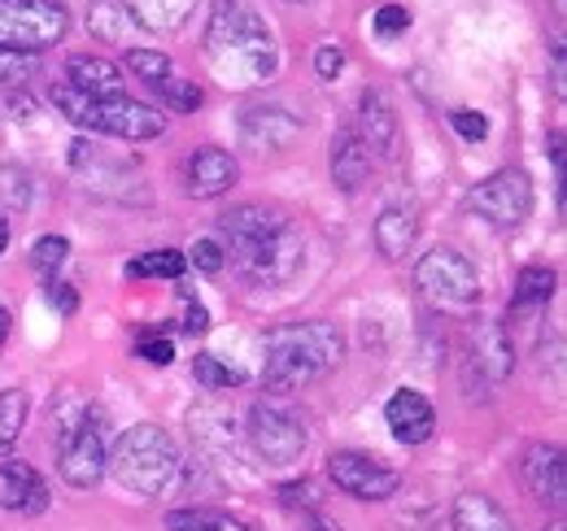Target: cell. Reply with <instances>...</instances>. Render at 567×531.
I'll return each mask as SVG.
<instances>
[{"instance_id": "cell-6", "label": "cell", "mask_w": 567, "mask_h": 531, "mask_svg": "<svg viewBox=\"0 0 567 531\" xmlns=\"http://www.w3.org/2000/svg\"><path fill=\"white\" fill-rule=\"evenodd\" d=\"M249 445L267 466H292L310 449V427L306 414L288 400H258L249 409Z\"/></svg>"}, {"instance_id": "cell-23", "label": "cell", "mask_w": 567, "mask_h": 531, "mask_svg": "<svg viewBox=\"0 0 567 531\" xmlns=\"http://www.w3.org/2000/svg\"><path fill=\"white\" fill-rule=\"evenodd\" d=\"M450 523H454V531H515L511 514L497 506L494 497H485V492H463L454 501Z\"/></svg>"}, {"instance_id": "cell-42", "label": "cell", "mask_w": 567, "mask_h": 531, "mask_svg": "<svg viewBox=\"0 0 567 531\" xmlns=\"http://www.w3.org/2000/svg\"><path fill=\"white\" fill-rule=\"evenodd\" d=\"M301 531H341V528H332V523H323V519H310Z\"/></svg>"}, {"instance_id": "cell-46", "label": "cell", "mask_w": 567, "mask_h": 531, "mask_svg": "<svg viewBox=\"0 0 567 531\" xmlns=\"http://www.w3.org/2000/svg\"><path fill=\"white\" fill-rule=\"evenodd\" d=\"M297 4H306V0H297Z\"/></svg>"}, {"instance_id": "cell-32", "label": "cell", "mask_w": 567, "mask_h": 531, "mask_svg": "<svg viewBox=\"0 0 567 531\" xmlns=\"http://www.w3.org/2000/svg\"><path fill=\"white\" fill-rule=\"evenodd\" d=\"M127 70L144 83H157V79L171 74V58L157 53V49H127Z\"/></svg>"}, {"instance_id": "cell-7", "label": "cell", "mask_w": 567, "mask_h": 531, "mask_svg": "<svg viewBox=\"0 0 567 531\" xmlns=\"http://www.w3.org/2000/svg\"><path fill=\"white\" fill-rule=\"evenodd\" d=\"M71 18L58 0H0V53H44L66 35Z\"/></svg>"}, {"instance_id": "cell-8", "label": "cell", "mask_w": 567, "mask_h": 531, "mask_svg": "<svg viewBox=\"0 0 567 531\" xmlns=\"http://www.w3.org/2000/svg\"><path fill=\"white\" fill-rule=\"evenodd\" d=\"M415 288L424 292L436 310H472L481 301V279H476V266L467 262L458 249H432L415 266Z\"/></svg>"}, {"instance_id": "cell-44", "label": "cell", "mask_w": 567, "mask_h": 531, "mask_svg": "<svg viewBox=\"0 0 567 531\" xmlns=\"http://www.w3.org/2000/svg\"><path fill=\"white\" fill-rule=\"evenodd\" d=\"M4 335H9V310L0 305V344H4Z\"/></svg>"}, {"instance_id": "cell-4", "label": "cell", "mask_w": 567, "mask_h": 531, "mask_svg": "<svg viewBox=\"0 0 567 531\" xmlns=\"http://www.w3.org/2000/svg\"><path fill=\"white\" fill-rule=\"evenodd\" d=\"M105 470L136 497H162L179 470V449L171 431H162L157 423H136L118 436Z\"/></svg>"}, {"instance_id": "cell-33", "label": "cell", "mask_w": 567, "mask_h": 531, "mask_svg": "<svg viewBox=\"0 0 567 531\" xmlns=\"http://www.w3.org/2000/svg\"><path fill=\"white\" fill-rule=\"evenodd\" d=\"M40 74L31 53H0V87H27Z\"/></svg>"}, {"instance_id": "cell-18", "label": "cell", "mask_w": 567, "mask_h": 531, "mask_svg": "<svg viewBox=\"0 0 567 531\" xmlns=\"http://www.w3.org/2000/svg\"><path fill=\"white\" fill-rule=\"evenodd\" d=\"M66 87H74L79 96H92V101H105V96H123V70L105 58H92V53H79L66 62Z\"/></svg>"}, {"instance_id": "cell-35", "label": "cell", "mask_w": 567, "mask_h": 531, "mask_svg": "<svg viewBox=\"0 0 567 531\" xmlns=\"http://www.w3.org/2000/svg\"><path fill=\"white\" fill-rule=\"evenodd\" d=\"M136 353H141L144 362H153V366H166V362L175 357V344H171V335L144 332L141 340H136Z\"/></svg>"}, {"instance_id": "cell-30", "label": "cell", "mask_w": 567, "mask_h": 531, "mask_svg": "<svg viewBox=\"0 0 567 531\" xmlns=\"http://www.w3.org/2000/svg\"><path fill=\"white\" fill-rule=\"evenodd\" d=\"M66 253H71V240H66V236H40L35 249H31V266H35L44 279H53L58 266L66 262Z\"/></svg>"}, {"instance_id": "cell-36", "label": "cell", "mask_w": 567, "mask_h": 531, "mask_svg": "<svg viewBox=\"0 0 567 531\" xmlns=\"http://www.w3.org/2000/svg\"><path fill=\"white\" fill-rule=\"evenodd\" d=\"M450 123H454V132L463 135V139H472V144L489 135V118H485V114H476V110H454V114H450Z\"/></svg>"}, {"instance_id": "cell-25", "label": "cell", "mask_w": 567, "mask_h": 531, "mask_svg": "<svg viewBox=\"0 0 567 531\" xmlns=\"http://www.w3.org/2000/svg\"><path fill=\"white\" fill-rule=\"evenodd\" d=\"M550 292H555V270H546V266H524L519 279H515L511 310H515V314H519V310H537V305L550 301Z\"/></svg>"}, {"instance_id": "cell-22", "label": "cell", "mask_w": 567, "mask_h": 531, "mask_svg": "<svg viewBox=\"0 0 567 531\" xmlns=\"http://www.w3.org/2000/svg\"><path fill=\"white\" fill-rule=\"evenodd\" d=\"M371 162H375V157L367 153V144H362L354 132H341L332 139V184H337L341 192H358V188L367 184Z\"/></svg>"}, {"instance_id": "cell-9", "label": "cell", "mask_w": 567, "mask_h": 531, "mask_svg": "<svg viewBox=\"0 0 567 531\" xmlns=\"http://www.w3.org/2000/svg\"><path fill=\"white\" fill-rule=\"evenodd\" d=\"M533 209V179L519 170V166H506V170H494L485 184H476L467 192V214L485 218L497 231H511L528 218Z\"/></svg>"}, {"instance_id": "cell-13", "label": "cell", "mask_w": 567, "mask_h": 531, "mask_svg": "<svg viewBox=\"0 0 567 531\" xmlns=\"http://www.w3.org/2000/svg\"><path fill=\"white\" fill-rule=\"evenodd\" d=\"M524 488L537 497V501H550V506H564L567 501V462L559 445H533L524 454Z\"/></svg>"}, {"instance_id": "cell-26", "label": "cell", "mask_w": 567, "mask_h": 531, "mask_svg": "<svg viewBox=\"0 0 567 531\" xmlns=\"http://www.w3.org/2000/svg\"><path fill=\"white\" fill-rule=\"evenodd\" d=\"M27 409H31V400H27L22 388H4L0 393V458L13 454V445H18L22 427H27Z\"/></svg>"}, {"instance_id": "cell-14", "label": "cell", "mask_w": 567, "mask_h": 531, "mask_svg": "<svg viewBox=\"0 0 567 531\" xmlns=\"http://www.w3.org/2000/svg\"><path fill=\"white\" fill-rule=\"evenodd\" d=\"M384 418H389V427H393V436L402 445H424V440H432V431H436V409L415 388H398L389 397V405H384Z\"/></svg>"}, {"instance_id": "cell-43", "label": "cell", "mask_w": 567, "mask_h": 531, "mask_svg": "<svg viewBox=\"0 0 567 531\" xmlns=\"http://www.w3.org/2000/svg\"><path fill=\"white\" fill-rule=\"evenodd\" d=\"M4 244H9V218L0 214V253H4Z\"/></svg>"}, {"instance_id": "cell-37", "label": "cell", "mask_w": 567, "mask_h": 531, "mask_svg": "<svg viewBox=\"0 0 567 531\" xmlns=\"http://www.w3.org/2000/svg\"><path fill=\"white\" fill-rule=\"evenodd\" d=\"M193 266L206 270V274H218L223 270V244L218 240H197L193 244Z\"/></svg>"}, {"instance_id": "cell-11", "label": "cell", "mask_w": 567, "mask_h": 531, "mask_svg": "<svg viewBox=\"0 0 567 531\" xmlns=\"http://www.w3.org/2000/svg\"><path fill=\"white\" fill-rule=\"evenodd\" d=\"M328 475L354 501H389L402 488V475L393 466L375 462L367 454H332L328 458Z\"/></svg>"}, {"instance_id": "cell-27", "label": "cell", "mask_w": 567, "mask_h": 531, "mask_svg": "<svg viewBox=\"0 0 567 531\" xmlns=\"http://www.w3.org/2000/svg\"><path fill=\"white\" fill-rule=\"evenodd\" d=\"M184 266L188 258L179 249H153V253H141L136 262H127V274L132 279H179Z\"/></svg>"}, {"instance_id": "cell-19", "label": "cell", "mask_w": 567, "mask_h": 531, "mask_svg": "<svg viewBox=\"0 0 567 531\" xmlns=\"http://www.w3.org/2000/svg\"><path fill=\"white\" fill-rule=\"evenodd\" d=\"M472 366L485 375V384H502L515 366V348H511V335L502 323H485L472 335Z\"/></svg>"}, {"instance_id": "cell-41", "label": "cell", "mask_w": 567, "mask_h": 531, "mask_svg": "<svg viewBox=\"0 0 567 531\" xmlns=\"http://www.w3.org/2000/svg\"><path fill=\"white\" fill-rule=\"evenodd\" d=\"M4 179H9V205H27V200H31V188H27V184L18 188V175H13V170H9Z\"/></svg>"}, {"instance_id": "cell-31", "label": "cell", "mask_w": 567, "mask_h": 531, "mask_svg": "<svg viewBox=\"0 0 567 531\" xmlns=\"http://www.w3.org/2000/svg\"><path fill=\"white\" fill-rule=\"evenodd\" d=\"M193 375H197V384H206V388H236V384L245 379L236 366H223L214 353H197V362H193Z\"/></svg>"}, {"instance_id": "cell-1", "label": "cell", "mask_w": 567, "mask_h": 531, "mask_svg": "<svg viewBox=\"0 0 567 531\" xmlns=\"http://www.w3.org/2000/svg\"><path fill=\"white\" fill-rule=\"evenodd\" d=\"M218 236H223V253H231L236 274L258 288H280L288 279H297V270L306 262V244L297 227L288 222V214L271 205L227 209L218 218Z\"/></svg>"}, {"instance_id": "cell-5", "label": "cell", "mask_w": 567, "mask_h": 531, "mask_svg": "<svg viewBox=\"0 0 567 531\" xmlns=\"http://www.w3.org/2000/svg\"><path fill=\"white\" fill-rule=\"evenodd\" d=\"M53 105L71 118L74 127L96 135H114V139H157V135L166 132V114H157L153 105L132 101V96L92 101V96H79L66 83H58L53 87Z\"/></svg>"}, {"instance_id": "cell-16", "label": "cell", "mask_w": 567, "mask_h": 531, "mask_svg": "<svg viewBox=\"0 0 567 531\" xmlns=\"http://www.w3.org/2000/svg\"><path fill=\"white\" fill-rule=\"evenodd\" d=\"M236 175H240V166H236V157L227 148H197L188 157V197H223L236 184Z\"/></svg>"}, {"instance_id": "cell-34", "label": "cell", "mask_w": 567, "mask_h": 531, "mask_svg": "<svg viewBox=\"0 0 567 531\" xmlns=\"http://www.w3.org/2000/svg\"><path fill=\"white\" fill-rule=\"evenodd\" d=\"M406 27H411V9H402V4L375 9V35H380V40H393V35H402Z\"/></svg>"}, {"instance_id": "cell-21", "label": "cell", "mask_w": 567, "mask_h": 531, "mask_svg": "<svg viewBox=\"0 0 567 531\" xmlns=\"http://www.w3.org/2000/svg\"><path fill=\"white\" fill-rule=\"evenodd\" d=\"M415 236H420V218H415V209L389 205V209L375 218V249H380V258H389V262L406 258V253L415 249Z\"/></svg>"}, {"instance_id": "cell-28", "label": "cell", "mask_w": 567, "mask_h": 531, "mask_svg": "<svg viewBox=\"0 0 567 531\" xmlns=\"http://www.w3.org/2000/svg\"><path fill=\"white\" fill-rule=\"evenodd\" d=\"M166 531H249L240 519L223 514V510H175L166 519Z\"/></svg>"}, {"instance_id": "cell-24", "label": "cell", "mask_w": 567, "mask_h": 531, "mask_svg": "<svg viewBox=\"0 0 567 531\" xmlns=\"http://www.w3.org/2000/svg\"><path fill=\"white\" fill-rule=\"evenodd\" d=\"M132 13H127V4L123 0H96L92 4V13H87V31L96 35V40H105V44H127L132 40Z\"/></svg>"}, {"instance_id": "cell-15", "label": "cell", "mask_w": 567, "mask_h": 531, "mask_svg": "<svg viewBox=\"0 0 567 531\" xmlns=\"http://www.w3.org/2000/svg\"><path fill=\"white\" fill-rule=\"evenodd\" d=\"M301 132V123L280 110V105H254L245 110L240 118V139L254 148V153H276V148H288Z\"/></svg>"}, {"instance_id": "cell-2", "label": "cell", "mask_w": 567, "mask_h": 531, "mask_svg": "<svg viewBox=\"0 0 567 531\" xmlns=\"http://www.w3.org/2000/svg\"><path fill=\"white\" fill-rule=\"evenodd\" d=\"M206 62L227 87H262L280 70L271 27L245 0H214L206 22Z\"/></svg>"}, {"instance_id": "cell-10", "label": "cell", "mask_w": 567, "mask_h": 531, "mask_svg": "<svg viewBox=\"0 0 567 531\" xmlns=\"http://www.w3.org/2000/svg\"><path fill=\"white\" fill-rule=\"evenodd\" d=\"M105 462H110L105 423H101V414L87 409L83 418H74L71 427H62V454H58L62 479L71 488H96L105 479Z\"/></svg>"}, {"instance_id": "cell-17", "label": "cell", "mask_w": 567, "mask_h": 531, "mask_svg": "<svg viewBox=\"0 0 567 531\" xmlns=\"http://www.w3.org/2000/svg\"><path fill=\"white\" fill-rule=\"evenodd\" d=\"M354 135L367 144V153H371V157H384V153L393 148V139H398V114H393V105H389V96H384L380 87L362 92V101H358Z\"/></svg>"}, {"instance_id": "cell-3", "label": "cell", "mask_w": 567, "mask_h": 531, "mask_svg": "<svg viewBox=\"0 0 567 531\" xmlns=\"http://www.w3.org/2000/svg\"><path fill=\"white\" fill-rule=\"evenodd\" d=\"M346 357V335L337 323H288L267 335V362H262V384L267 393H301L306 384L323 379L337 371Z\"/></svg>"}, {"instance_id": "cell-40", "label": "cell", "mask_w": 567, "mask_h": 531, "mask_svg": "<svg viewBox=\"0 0 567 531\" xmlns=\"http://www.w3.org/2000/svg\"><path fill=\"white\" fill-rule=\"evenodd\" d=\"M49 301L62 310V314H74L79 310V296H74L71 283H53V292H49Z\"/></svg>"}, {"instance_id": "cell-12", "label": "cell", "mask_w": 567, "mask_h": 531, "mask_svg": "<svg viewBox=\"0 0 567 531\" xmlns=\"http://www.w3.org/2000/svg\"><path fill=\"white\" fill-rule=\"evenodd\" d=\"M0 506L9 514H44L49 510V483L31 462L4 458L0 462Z\"/></svg>"}, {"instance_id": "cell-20", "label": "cell", "mask_w": 567, "mask_h": 531, "mask_svg": "<svg viewBox=\"0 0 567 531\" xmlns=\"http://www.w3.org/2000/svg\"><path fill=\"white\" fill-rule=\"evenodd\" d=\"M123 4H127L132 22L141 31H148V35H175V31H184L188 18H193V9H197V0H123Z\"/></svg>"}, {"instance_id": "cell-39", "label": "cell", "mask_w": 567, "mask_h": 531, "mask_svg": "<svg viewBox=\"0 0 567 531\" xmlns=\"http://www.w3.org/2000/svg\"><path fill=\"white\" fill-rule=\"evenodd\" d=\"M184 332H193V335L210 332V310H206V305H188V314H184Z\"/></svg>"}, {"instance_id": "cell-45", "label": "cell", "mask_w": 567, "mask_h": 531, "mask_svg": "<svg viewBox=\"0 0 567 531\" xmlns=\"http://www.w3.org/2000/svg\"><path fill=\"white\" fill-rule=\"evenodd\" d=\"M546 531H567V528H564V523H555V528H546Z\"/></svg>"}, {"instance_id": "cell-38", "label": "cell", "mask_w": 567, "mask_h": 531, "mask_svg": "<svg viewBox=\"0 0 567 531\" xmlns=\"http://www.w3.org/2000/svg\"><path fill=\"white\" fill-rule=\"evenodd\" d=\"M315 70H319V79H337V74L346 70V53H341L337 44L319 49V58H315Z\"/></svg>"}, {"instance_id": "cell-29", "label": "cell", "mask_w": 567, "mask_h": 531, "mask_svg": "<svg viewBox=\"0 0 567 531\" xmlns=\"http://www.w3.org/2000/svg\"><path fill=\"white\" fill-rule=\"evenodd\" d=\"M157 96H162V105L166 110H175V114H193L197 105H202V87H197V79H179V74H166V79H157V83H148Z\"/></svg>"}]
</instances>
